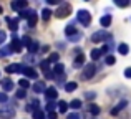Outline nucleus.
Wrapping results in <instances>:
<instances>
[{
    "instance_id": "bb28decb",
    "label": "nucleus",
    "mask_w": 131,
    "mask_h": 119,
    "mask_svg": "<svg viewBox=\"0 0 131 119\" xmlns=\"http://www.w3.org/2000/svg\"><path fill=\"white\" fill-rule=\"evenodd\" d=\"M58 109H60V113H67L68 111V104L65 103V101H58Z\"/></svg>"
},
{
    "instance_id": "f257e3e1",
    "label": "nucleus",
    "mask_w": 131,
    "mask_h": 119,
    "mask_svg": "<svg viewBox=\"0 0 131 119\" xmlns=\"http://www.w3.org/2000/svg\"><path fill=\"white\" fill-rule=\"evenodd\" d=\"M17 113V108L13 103H3L0 104V119H12Z\"/></svg>"
},
{
    "instance_id": "a18cd8bd",
    "label": "nucleus",
    "mask_w": 131,
    "mask_h": 119,
    "mask_svg": "<svg viewBox=\"0 0 131 119\" xmlns=\"http://www.w3.org/2000/svg\"><path fill=\"white\" fill-rule=\"evenodd\" d=\"M125 76L126 78H131V68H126V70H125Z\"/></svg>"
},
{
    "instance_id": "e433bc0d",
    "label": "nucleus",
    "mask_w": 131,
    "mask_h": 119,
    "mask_svg": "<svg viewBox=\"0 0 131 119\" xmlns=\"http://www.w3.org/2000/svg\"><path fill=\"white\" fill-rule=\"evenodd\" d=\"M80 38H81V33H80V32H78L77 35H73V36H68V40H70V42H73V43H77Z\"/></svg>"
},
{
    "instance_id": "49530a36",
    "label": "nucleus",
    "mask_w": 131,
    "mask_h": 119,
    "mask_svg": "<svg viewBox=\"0 0 131 119\" xmlns=\"http://www.w3.org/2000/svg\"><path fill=\"white\" fill-rule=\"evenodd\" d=\"M101 53H110V46H108V45H105V46L101 48Z\"/></svg>"
},
{
    "instance_id": "ea45409f",
    "label": "nucleus",
    "mask_w": 131,
    "mask_h": 119,
    "mask_svg": "<svg viewBox=\"0 0 131 119\" xmlns=\"http://www.w3.org/2000/svg\"><path fill=\"white\" fill-rule=\"evenodd\" d=\"M7 101H8V96H7L5 93H0V104L7 103Z\"/></svg>"
},
{
    "instance_id": "7c9ffc66",
    "label": "nucleus",
    "mask_w": 131,
    "mask_h": 119,
    "mask_svg": "<svg viewBox=\"0 0 131 119\" xmlns=\"http://www.w3.org/2000/svg\"><path fill=\"white\" fill-rule=\"evenodd\" d=\"M88 109H90V113H91L93 116H96V114H100V108L96 106V104H90V106H88Z\"/></svg>"
},
{
    "instance_id": "5701e85b",
    "label": "nucleus",
    "mask_w": 131,
    "mask_h": 119,
    "mask_svg": "<svg viewBox=\"0 0 131 119\" xmlns=\"http://www.w3.org/2000/svg\"><path fill=\"white\" fill-rule=\"evenodd\" d=\"M65 71V64H61V63H55V66H53V73L55 74H61Z\"/></svg>"
},
{
    "instance_id": "4468645a",
    "label": "nucleus",
    "mask_w": 131,
    "mask_h": 119,
    "mask_svg": "<svg viewBox=\"0 0 131 119\" xmlns=\"http://www.w3.org/2000/svg\"><path fill=\"white\" fill-rule=\"evenodd\" d=\"M2 88H3V91H12L13 89V81L8 80V78H5V80L2 81Z\"/></svg>"
},
{
    "instance_id": "72a5a7b5",
    "label": "nucleus",
    "mask_w": 131,
    "mask_h": 119,
    "mask_svg": "<svg viewBox=\"0 0 131 119\" xmlns=\"http://www.w3.org/2000/svg\"><path fill=\"white\" fill-rule=\"evenodd\" d=\"M70 108H73V109H80V108H81V101L80 99H73L70 103Z\"/></svg>"
},
{
    "instance_id": "473e14b6",
    "label": "nucleus",
    "mask_w": 131,
    "mask_h": 119,
    "mask_svg": "<svg viewBox=\"0 0 131 119\" xmlns=\"http://www.w3.org/2000/svg\"><path fill=\"white\" fill-rule=\"evenodd\" d=\"M18 84H20V88H22V89H28V88H30V81L27 80V78H25V80H20Z\"/></svg>"
},
{
    "instance_id": "dca6fc26",
    "label": "nucleus",
    "mask_w": 131,
    "mask_h": 119,
    "mask_svg": "<svg viewBox=\"0 0 131 119\" xmlns=\"http://www.w3.org/2000/svg\"><path fill=\"white\" fill-rule=\"evenodd\" d=\"M12 53H13L12 46H8V45H7V46H2V48H0V58H2V56H3V58H5V56H10Z\"/></svg>"
},
{
    "instance_id": "f8f14e48",
    "label": "nucleus",
    "mask_w": 131,
    "mask_h": 119,
    "mask_svg": "<svg viewBox=\"0 0 131 119\" xmlns=\"http://www.w3.org/2000/svg\"><path fill=\"white\" fill-rule=\"evenodd\" d=\"M126 104H128V103H126L125 99H123V101H119V103H118V104H116V106L111 109V114H113V116H116V114H118L121 109H125V108H126Z\"/></svg>"
},
{
    "instance_id": "c9c22d12",
    "label": "nucleus",
    "mask_w": 131,
    "mask_h": 119,
    "mask_svg": "<svg viewBox=\"0 0 131 119\" xmlns=\"http://www.w3.org/2000/svg\"><path fill=\"white\" fill-rule=\"evenodd\" d=\"M25 96H27L25 89H22V88H20V89H17V98H18V99H23Z\"/></svg>"
},
{
    "instance_id": "7ed1b4c3",
    "label": "nucleus",
    "mask_w": 131,
    "mask_h": 119,
    "mask_svg": "<svg viewBox=\"0 0 131 119\" xmlns=\"http://www.w3.org/2000/svg\"><path fill=\"white\" fill-rule=\"evenodd\" d=\"M108 38H111V35H110L106 30H98V32H95L91 35V42L93 43H101V42H106Z\"/></svg>"
},
{
    "instance_id": "1a4fd4ad",
    "label": "nucleus",
    "mask_w": 131,
    "mask_h": 119,
    "mask_svg": "<svg viewBox=\"0 0 131 119\" xmlns=\"http://www.w3.org/2000/svg\"><path fill=\"white\" fill-rule=\"evenodd\" d=\"M23 76L25 78H30V80H37V78H38V73H37L35 70H33L32 66H25V70H23Z\"/></svg>"
},
{
    "instance_id": "2eb2a0df",
    "label": "nucleus",
    "mask_w": 131,
    "mask_h": 119,
    "mask_svg": "<svg viewBox=\"0 0 131 119\" xmlns=\"http://www.w3.org/2000/svg\"><path fill=\"white\" fill-rule=\"evenodd\" d=\"M33 91H35V93H45V91H47V86H45L43 81H38V83L33 84Z\"/></svg>"
},
{
    "instance_id": "4c0bfd02",
    "label": "nucleus",
    "mask_w": 131,
    "mask_h": 119,
    "mask_svg": "<svg viewBox=\"0 0 131 119\" xmlns=\"http://www.w3.org/2000/svg\"><path fill=\"white\" fill-rule=\"evenodd\" d=\"M105 61H106V64H115V61H116V60H115V56H113V55H108Z\"/></svg>"
},
{
    "instance_id": "2f4dec72",
    "label": "nucleus",
    "mask_w": 131,
    "mask_h": 119,
    "mask_svg": "<svg viewBox=\"0 0 131 119\" xmlns=\"http://www.w3.org/2000/svg\"><path fill=\"white\" fill-rule=\"evenodd\" d=\"M58 60H60V55H58L57 51L51 53V55L48 56V61H50V63H58Z\"/></svg>"
},
{
    "instance_id": "79ce46f5",
    "label": "nucleus",
    "mask_w": 131,
    "mask_h": 119,
    "mask_svg": "<svg viewBox=\"0 0 131 119\" xmlns=\"http://www.w3.org/2000/svg\"><path fill=\"white\" fill-rule=\"evenodd\" d=\"M5 38H7V33L0 30V46H2V43H3V42H5Z\"/></svg>"
},
{
    "instance_id": "9d476101",
    "label": "nucleus",
    "mask_w": 131,
    "mask_h": 119,
    "mask_svg": "<svg viewBox=\"0 0 131 119\" xmlns=\"http://www.w3.org/2000/svg\"><path fill=\"white\" fill-rule=\"evenodd\" d=\"M45 98H47L48 101H53L58 98V91L57 88H47V91H45Z\"/></svg>"
},
{
    "instance_id": "b1692460",
    "label": "nucleus",
    "mask_w": 131,
    "mask_h": 119,
    "mask_svg": "<svg viewBox=\"0 0 131 119\" xmlns=\"http://www.w3.org/2000/svg\"><path fill=\"white\" fill-rule=\"evenodd\" d=\"M118 51L121 53V55H128V51H129V46L126 45V43H119V45H118Z\"/></svg>"
},
{
    "instance_id": "c756f323",
    "label": "nucleus",
    "mask_w": 131,
    "mask_h": 119,
    "mask_svg": "<svg viewBox=\"0 0 131 119\" xmlns=\"http://www.w3.org/2000/svg\"><path fill=\"white\" fill-rule=\"evenodd\" d=\"M50 17H51V10L50 8H43L42 10V18L43 20H50Z\"/></svg>"
},
{
    "instance_id": "ddd939ff",
    "label": "nucleus",
    "mask_w": 131,
    "mask_h": 119,
    "mask_svg": "<svg viewBox=\"0 0 131 119\" xmlns=\"http://www.w3.org/2000/svg\"><path fill=\"white\" fill-rule=\"evenodd\" d=\"M40 66H42L43 73L47 74V78H51V73H50V61H48V60H43L42 63H40Z\"/></svg>"
},
{
    "instance_id": "6ab92c4d",
    "label": "nucleus",
    "mask_w": 131,
    "mask_h": 119,
    "mask_svg": "<svg viewBox=\"0 0 131 119\" xmlns=\"http://www.w3.org/2000/svg\"><path fill=\"white\" fill-rule=\"evenodd\" d=\"M85 64V55L83 53H80V55L77 56V60H75V68H80Z\"/></svg>"
},
{
    "instance_id": "cd10ccee",
    "label": "nucleus",
    "mask_w": 131,
    "mask_h": 119,
    "mask_svg": "<svg viewBox=\"0 0 131 119\" xmlns=\"http://www.w3.org/2000/svg\"><path fill=\"white\" fill-rule=\"evenodd\" d=\"M101 55H103V53H101V50H91V53H90L91 60H98Z\"/></svg>"
},
{
    "instance_id": "39448f33",
    "label": "nucleus",
    "mask_w": 131,
    "mask_h": 119,
    "mask_svg": "<svg viewBox=\"0 0 131 119\" xmlns=\"http://www.w3.org/2000/svg\"><path fill=\"white\" fill-rule=\"evenodd\" d=\"M96 73V66L95 63H90V64H85L83 68V80H90V78H93Z\"/></svg>"
},
{
    "instance_id": "c85d7f7f",
    "label": "nucleus",
    "mask_w": 131,
    "mask_h": 119,
    "mask_svg": "<svg viewBox=\"0 0 131 119\" xmlns=\"http://www.w3.org/2000/svg\"><path fill=\"white\" fill-rule=\"evenodd\" d=\"M115 5H116V7H121V8H125V7L129 5V0H115Z\"/></svg>"
},
{
    "instance_id": "de8ad7c7",
    "label": "nucleus",
    "mask_w": 131,
    "mask_h": 119,
    "mask_svg": "<svg viewBox=\"0 0 131 119\" xmlns=\"http://www.w3.org/2000/svg\"><path fill=\"white\" fill-rule=\"evenodd\" d=\"M61 0H47V3H50V5H55V3H60Z\"/></svg>"
},
{
    "instance_id": "4be33fe9",
    "label": "nucleus",
    "mask_w": 131,
    "mask_h": 119,
    "mask_svg": "<svg viewBox=\"0 0 131 119\" xmlns=\"http://www.w3.org/2000/svg\"><path fill=\"white\" fill-rule=\"evenodd\" d=\"M32 117H33V119H45V113L42 111V108L33 111V113H32Z\"/></svg>"
},
{
    "instance_id": "412c9836",
    "label": "nucleus",
    "mask_w": 131,
    "mask_h": 119,
    "mask_svg": "<svg viewBox=\"0 0 131 119\" xmlns=\"http://www.w3.org/2000/svg\"><path fill=\"white\" fill-rule=\"evenodd\" d=\"M100 23H101V27H110V25H111V15H105V17H101Z\"/></svg>"
},
{
    "instance_id": "37998d69",
    "label": "nucleus",
    "mask_w": 131,
    "mask_h": 119,
    "mask_svg": "<svg viewBox=\"0 0 131 119\" xmlns=\"http://www.w3.org/2000/svg\"><path fill=\"white\" fill-rule=\"evenodd\" d=\"M67 119H81V117H80V114H77V113H70Z\"/></svg>"
},
{
    "instance_id": "a211bd4d",
    "label": "nucleus",
    "mask_w": 131,
    "mask_h": 119,
    "mask_svg": "<svg viewBox=\"0 0 131 119\" xmlns=\"http://www.w3.org/2000/svg\"><path fill=\"white\" fill-rule=\"evenodd\" d=\"M77 28H75L73 25H68V27H65V35L67 36H73V35H77Z\"/></svg>"
},
{
    "instance_id": "a19ab883",
    "label": "nucleus",
    "mask_w": 131,
    "mask_h": 119,
    "mask_svg": "<svg viewBox=\"0 0 131 119\" xmlns=\"http://www.w3.org/2000/svg\"><path fill=\"white\" fill-rule=\"evenodd\" d=\"M85 98H86V99H93V98H96V93H93V91H88V93L85 94Z\"/></svg>"
},
{
    "instance_id": "58836bf2",
    "label": "nucleus",
    "mask_w": 131,
    "mask_h": 119,
    "mask_svg": "<svg viewBox=\"0 0 131 119\" xmlns=\"http://www.w3.org/2000/svg\"><path fill=\"white\" fill-rule=\"evenodd\" d=\"M55 106H57V104H55V101H48V104H47V109L51 113V111H55Z\"/></svg>"
},
{
    "instance_id": "f3484780",
    "label": "nucleus",
    "mask_w": 131,
    "mask_h": 119,
    "mask_svg": "<svg viewBox=\"0 0 131 119\" xmlns=\"http://www.w3.org/2000/svg\"><path fill=\"white\" fill-rule=\"evenodd\" d=\"M7 22H8L10 30L17 32V28H18V18H8V17H7Z\"/></svg>"
},
{
    "instance_id": "20e7f679",
    "label": "nucleus",
    "mask_w": 131,
    "mask_h": 119,
    "mask_svg": "<svg viewBox=\"0 0 131 119\" xmlns=\"http://www.w3.org/2000/svg\"><path fill=\"white\" fill-rule=\"evenodd\" d=\"M70 13H71V5L70 3H61V5L57 8L55 15H57L58 18H65V17H68Z\"/></svg>"
},
{
    "instance_id": "09e8293b",
    "label": "nucleus",
    "mask_w": 131,
    "mask_h": 119,
    "mask_svg": "<svg viewBox=\"0 0 131 119\" xmlns=\"http://www.w3.org/2000/svg\"><path fill=\"white\" fill-rule=\"evenodd\" d=\"M3 12V8H2V5H0V13H2Z\"/></svg>"
},
{
    "instance_id": "a878e982",
    "label": "nucleus",
    "mask_w": 131,
    "mask_h": 119,
    "mask_svg": "<svg viewBox=\"0 0 131 119\" xmlns=\"http://www.w3.org/2000/svg\"><path fill=\"white\" fill-rule=\"evenodd\" d=\"M20 40H22V45L27 46V48H30V45L33 43V40L30 38V36H23V38H20Z\"/></svg>"
},
{
    "instance_id": "6e6552de",
    "label": "nucleus",
    "mask_w": 131,
    "mask_h": 119,
    "mask_svg": "<svg viewBox=\"0 0 131 119\" xmlns=\"http://www.w3.org/2000/svg\"><path fill=\"white\" fill-rule=\"evenodd\" d=\"M27 7H28V0H13L12 2V8L17 10V12L27 10Z\"/></svg>"
},
{
    "instance_id": "f03ea898",
    "label": "nucleus",
    "mask_w": 131,
    "mask_h": 119,
    "mask_svg": "<svg viewBox=\"0 0 131 119\" xmlns=\"http://www.w3.org/2000/svg\"><path fill=\"white\" fill-rule=\"evenodd\" d=\"M77 18H78V22H80L83 27H88L90 23H91V13H90L88 10H78L77 12Z\"/></svg>"
},
{
    "instance_id": "393cba45",
    "label": "nucleus",
    "mask_w": 131,
    "mask_h": 119,
    "mask_svg": "<svg viewBox=\"0 0 131 119\" xmlns=\"http://www.w3.org/2000/svg\"><path fill=\"white\" fill-rule=\"evenodd\" d=\"M38 42H35V40H33V43H32V45H30V48H28V53H30V55H35V53L37 51H38Z\"/></svg>"
},
{
    "instance_id": "423d86ee",
    "label": "nucleus",
    "mask_w": 131,
    "mask_h": 119,
    "mask_svg": "<svg viewBox=\"0 0 131 119\" xmlns=\"http://www.w3.org/2000/svg\"><path fill=\"white\" fill-rule=\"evenodd\" d=\"M10 46H12L13 53H20V51H22V50H23V45H22V40H20L18 36L15 35V33H13V35H12V45H10Z\"/></svg>"
},
{
    "instance_id": "f704fd0d",
    "label": "nucleus",
    "mask_w": 131,
    "mask_h": 119,
    "mask_svg": "<svg viewBox=\"0 0 131 119\" xmlns=\"http://www.w3.org/2000/svg\"><path fill=\"white\" fill-rule=\"evenodd\" d=\"M32 12L33 10H22V12H20V17H22V18H28V17L32 15Z\"/></svg>"
},
{
    "instance_id": "0eeeda50",
    "label": "nucleus",
    "mask_w": 131,
    "mask_h": 119,
    "mask_svg": "<svg viewBox=\"0 0 131 119\" xmlns=\"http://www.w3.org/2000/svg\"><path fill=\"white\" fill-rule=\"evenodd\" d=\"M23 70H25V66H23L22 63H12V64H8V66L5 68V71L8 74H12V73H23Z\"/></svg>"
},
{
    "instance_id": "aec40b11",
    "label": "nucleus",
    "mask_w": 131,
    "mask_h": 119,
    "mask_svg": "<svg viewBox=\"0 0 131 119\" xmlns=\"http://www.w3.org/2000/svg\"><path fill=\"white\" fill-rule=\"evenodd\" d=\"M78 88V84L75 83V81H70V83H65V89H67V93H71V91H75Z\"/></svg>"
},
{
    "instance_id": "c03bdc74",
    "label": "nucleus",
    "mask_w": 131,
    "mask_h": 119,
    "mask_svg": "<svg viewBox=\"0 0 131 119\" xmlns=\"http://www.w3.org/2000/svg\"><path fill=\"white\" fill-rule=\"evenodd\" d=\"M58 116H57V113L55 111H51V113H48V119H57Z\"/></svg>"
},
{
    "instance_id": "9b49d317",
    "label": "nucleus",
    "mask_w": 131,
    "mask_h": 119,
    "mask_svg": "<svg viewBox=\"0 0 131 119\" xmlns=\"http://www.w3.org/2000/svg\"><path fill=\"white\" fill-rule=\"evenodd\" d=\"M37 22H38V15H37V12L33 10L32 15L27 18V27H28V28H33V27L37 25Z\"/></svg>"
}]
</instances>
